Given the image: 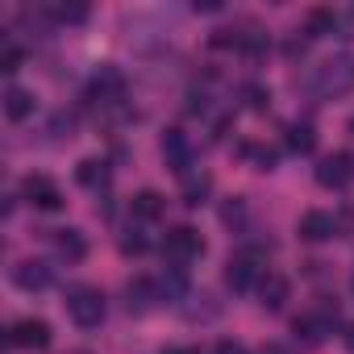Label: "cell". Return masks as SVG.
<instances>
[{"label":"cell","instance_id":"cell-13","mask_svg":"<svg viewBox=\"0 0 354 354\" xmlns=\"http://www.w3.org/2000/svg\"><path fill=\"white\" fill-rule=\"evenodd\" d=\"M254 279H259V263H254L250 254H234V259L225 263V283H230L234 292H250Z\"/></svg>","mask_w":354,"mask_h":354},{"label":"cell","instance_id":"cell-24","mask_svg":"<svg viewBox=\"0 0 354 354\" xmlns=\"http://www.w3.org/2000/svg\"><path fill=\"white\" fill-rule=\"evenodd\" d=\"M242 154L254 162V171H275V162H279V154H275L271 146H259V142H246Z\"/></svg>","mask_w":354,"mask_h":354},{"label":"cell","instance_id":"cell-38","mask_svg":"<svg viewBox=\"0 0 354 354\" xmlns=\"http://www.w3.org/2000/svg\"><path fill=\"white\" fill-rule=\"evenodd\" d=\"M350 292H354V275H350Z\"/></svg>","mask_w":354,"mask_h":354},{"label":"cell","instance_id":"cell-34","mask_svg":"<svg viewBox=\"0 0 354 354\" xmlns=\"http://www.w3.org/2000/svg\"><path fill=\"white\" fill-rule=\"evenodd\" d=\"M346 346H350V350H354V325H350V329H346Z\"/></svg>","mask_w":354,"mask_h":354},{"label":"cell","instance_id":"cell-20","mask_svg":"<svg viewBox=\"0 0 354 354\" xmlns=\"http://www.w3.org/2000/svg\"><path fill=\"white\" fill-rule=\"evenodd\" d=\"M5 117H9V121H26V117H34V92H26V88H9V92H5Z\"/></svg>","mask_w":354,"mask_h":354},{"label":"cell","instance_id":"cell-5","mask_svg":"<svg viewBox=\"0 0 354 354\" xmlns=\"http://www.w3.org/2000/svg\"><path fill=\"white\" fill-rule=\"evenodd\" d=\"M350 180H354V154L333 150V154H325V158L317 162V184H321V188L342 192V188H350Z\"/></svg>","mask_w":354,"mask_h":354},{"label":"cell","instance_id":"cell-14","mask_svg":"<svg viewBox=\"0 0 354 354\" xmlns=\"http://www.w3.org/2000/svg\"><path fill=\"white\" fill-rule=\"evenodd\" d=\"M154 300H158V283H154V279H129V283H125V308H129L133 317L150 313Z\"/></svg>","mask_w":354,"mask_h":354},{"label":"cell","instance_id":"cell-27","mask_svg":"<svg viewBox=\"0 0 354 354\" xmlns=\"http://www.w3.org/2000/svg\"><path fill=\"white\" fill-rule=\"evenodd\" d=\"M21 46H13V42H5V50H0V71L5 75H13V71H21Z\"/></svg>","mask_w":354,"mask_h":354},{"label":"cell","instance_id":"cell-26","mask_svg":"<svg viewBox=\"0 0 354 354\" xmlns=\"http://www.w3.org/2000/svg\"><path fill=\"white\" fill-rule=\"evenodd\" d=\"M196 300H201V304H188V317H192V321H213V317L221 313V304H213L209 292H201Z\"/></svg>","mask_w":354,"mask_h":354},{"label":"cell","instance_id":"cell-6","mask_svg":"<svg viewBox=\"0 0 354 354\" xmlns=\"http://www.w3.org/2000/svg\"><path fill=\"white\" fill-rule=\"evenodd\" d=\"M121 96H125V75H121L113 63H100L96 75H92V84H88V100H96V104H117Z\"/></svg>","mask_w":354,"mask_h":354},{"label":"cell","instance_id":"cell-12","mask_svg":"<svg viewBox=\"0 0 354 354\" xmlns=\"http://www.w3.org/2000/svg\"><path fill=\"white\" fill-rule=\"evenodd\" d=\"M288 296H292V283H288L279 271H267V275L259 279V304H263L267 313H279V308L288 304Z\"/></svg>","mask_w":354,"mask_h":354},{"label":"cell","instance_id":"cell-35","mask_svg":"<svg viewBox=\"0 0 354 354\" xmlns=\"http://www.w3.org/2000/svg\"><path fill=\"white\" fill-rule=\"evenodd\" d=\"M263 354H283V346H267V350H263Z\"/></svg>","mask_w":354,"mask_h":354},{"label":"cell","instance_id":"cell-29","mask_svg":"<svg viewBox=\"0 0 354 354\" xmlns=\"http://www.w3.org/2000/svg\"><path fill=\"white\" fill-rule=\"evenodd\" d=\"M221 221H225V225H242V221H246V205H242L238 196H230V205L221 209Z\"/></svg>","mask_w":354,"mask_h":354},{"label":"cell","instance_id":"cell-3","mask_svg":"<svg viewBox=\"0 0 354 354\" xmlns=\"http://www.w3.org/2000/svg\"><path fill=\"white\" fill-rule=\"evenodd\" d=\"M67 313H71V321L80 325V329H96L100 321H104V292L100 288H88V283H75V288H67Z\"/></svg>","mask_w":354,"mask_h":354},{"label":"cell","instance_id":"cell-32","mask_svg":"<svg viewBox=\"0 0 354 354\" xmlns=\"http://www.w3.org/2000/svg\"><path fill=\"white\" fill-rule=\"evenodd\" d=\"M337 34H342V38H354V9L337 13Z\"/></svg>","mask_w":354,"mask_h":354},{"label":"cell","instance_id":"cell-31","mask_svg":"<svg viewBox=\"0 0 354 354\" xmlns=\"http://www.w3.org/2000/svg\"><path fill=\"white\" fill-rule=\"evenodd\" d=\"M304 46H308V38H300V30H296V38H288V46H283V55H288V59H300Z\"/></svg>","mask_w":354,"mask_h":354},{"label":"cell","instance_id":"cell-33","mask_svg":"<svg viewBox=\"0 0 354 354\" xmlns=\"http://www.w3.org/2000/svg\"><path fill=\"white\" fill-rule=\"evenodd\" d=\"M213 354H250V350H246L242 342H230V337H225V342H217V350H213Z\"/></svg>","mask_w":354,"mask_h":354},{"label":"cell","instance_id":"cell-4","mask_svg":"<svg viewBox=\"0 0 354 354\" xmlns=\"http://www.w3.org/2000/svg\"><path fill=\"white\" fill-rule=\"evenodd\" d=\"M162 254L171 259V263H192V259H201L205 254V238L192 230V225H175V230H167V238H162Z\"/></svg>","mask_w":354,"mask_h":354},{"label":"cell","instance_id":"cell-1","mask_svg":"<svg viewBox=\"0 0 354 354\" xmlns=\"http://www.w3.org/2000/svg\"><path fill=\"white\" fill-rule=\"evenodd\" d=\"M304 84H308V92L321 96V100H337V96L354 92V55H333V59H325L321 67L308 71Z\"/></svg>","mask_w":354,"mask_h":354},{"label":"cell","instance_id":"cell-17","mask_svg":"<svg viewBox=\"0 0 354 354\" xmlns=\"http://www.w3.org/2000/svg\"><path fill=\"white\" fill-rule=\"evenodd\" d=\"M75 180H80V188H88V192L109 188V162H104V158H84V162L75 167Z\"/></svg>","mask_w":354,"mask_h":354},{"label":"cell","instance_id":"cell-21","mask_svg":"<svg viewBox=\"0 0 354 354\" xmlns=\"http://www.w3.org/2000/svg\"><path fill=\"white\" fill-rule=\"evenodd\" d=\"M162 209H167V205H162V196H158V192H150V188H146V192H138V196L129 201V213H133L138 221H154V217H162Z\"/></svg>","mask_w":354,"mask_h":354},{"label":"cell","instance_id":"cell-25","mask_svg":"<svg viewBox=\"0 0 354 354\" xmlns=\"http://www.w3.org/2000/svg\"><path fill=\"white\" fill-rule=\"evenodd\" d=\"M55 21H67V26H84L88 21V5H80V0H71V5H46Z\"/></svg>","mask_w":354,"mask_h":354},{"label":"cell","instance_id":"cell-16","mask_svg":"<svg viewBox=\"0 0 354 354\" xmlns=\"http://www.w3.org/2000/svg\"><path fill=\"white\" fill-rule=\"evenodd\" d=\"M184 292H188V267H180V263H171L162 275H158V300H184Z\"/></svg>","mask_w":354,"mask_h":354},{"label":"cell","instance_id":"cell-23","mask_svg":"<svg viewBox=\"0 0 354 354\" xmlns=\"http://www.w3.org/2000/svg\"><path fill=\"white\" fill-rule=\"evenodd\" d=\"M238 96H242V104H246L250 113H267V109H271V88H263V84H254V80L242 84Z\"/></svg>","mask_w":354,"mask_h":354},{"label":"cell","instance_id":"cell-15","mask_svg":"<svg viewBox=\"0 0 354 354\" xmlns=\"http://www.w3.org/2000/svg\"><path fill=\"white\" fill-rule=\"evenodd\" d=\"M55 250L67 259V263H84L88 259V238H84V230H55Z\"/></svg>","mask_w":354,"mask_h":354},{"label":"cell","instance_id":"cell-37","mask_svg":"<svg viewBox=\"0 0 354 354\" xmlns=\"http://www.w3.org/2000/svg\"><path fill=\"white\" fill-rule=\"evenodd\" d=\"M167 354H192V350H167Z\"/></svg>","mask_w":354,"mask_h":354},{"label":"cell","instance_id":"cell-28","mask_svg":"<svg viewBox=\"0 0 354 354\" xmlns=\"http://www.w3.org/2000/svg\"><path fill=\"white\" fill-rule=\"evenodd\" d=\"M146 250V234L142 230H125L121 234V254H142Z\"/></svg>","mask_w":354,"mask_h":354},{"label":"cell","instance_id":"cell-30","mask_svg":"<svg viewBox=\"0 0 354 354\" xmlns=\"http://www.w3.org/2000/svg\"><path fill=\"white\" fill-rule=\"evenodd\" d=\"M71 129H75V117H67V113H59V117L50 121V138H55V142L71 138Z\"/></svg>","mask_w":354,"mask_h":354},{"label":"cell","instance_id":"cell-18","mask_svg":"<svg viewBox=\"0 0 354 354\" xmlns=\"http://www.w3.org/2000/svg\"><path fill=\"white\" fill-rule=\"evenodd\" d=\"M283 146H288L292 154H313L317 129H313L308 121H292V125H283Z\"/></svg>","mask_w":354,"mask_h":354},{"label":"cell","instance_id":"cell-2","mask_svg":"<svg viewBox=\"0 0 354 354\" xmlns=\"http://www.w3.org/2000/svg\"><path fill=\"white\" fill-rule=\"evenodd\" d=\"M342 329V308H337V300H321L313 313H304V317H296L292 321V333L296 337H304L308 346H317V342H325V337H333Z\"/></svg>","mask_w":354,"mask_h":354},{"label":"cell","instance_id":"cell-22","mask_svg":"<svg viewBox=\"0 0 354 354\" xmlns=\"http://www.w3.org/2000/svg\"><path fill=\"white\" fill-rule=\"evenodd\" d=\"M209 192H213V180H209L205 171H196V175H188V180H184V205L188 209H201L209 201Z\"/></svg>","mask_w":354,"mask_h":354},{"label":"cell","instance_id":"cell-11","mask_svg":"<svg viewBox=\"0 0 354 354\" xmlns=\"http://www.w3.org/2000/svg\"><path fill=\"white\" fill-rule=\"evenodd\" d=\"M50 279H55V271L42 259H26V263L13 267V283L21 292H42V288H50Z\"/></svg>","mask_w":354,"mask_h":354},{"label":"cell","instance_id":"cell-8","mask_svg":"<svg viewBox=\"0 0 354 354\" xmlns=\"http://www.w3.org/2000/svg\"><path fill=\"white\" fill-rule=\"evenodd\" d=\"M50 325L42 317H21L13 329H9V346H21V350H46L50 346Z\"/></svg>","mask_w":354,"mask_h":354},{"label":"cell","instance_id":"cell-9","mask_svg":"<svg viewBox=\"0 0 354 354\" xmlns=\"http://www.w3.org/2000/svg\"><path fill=\"white\" fill-rule=\"evenodd\" d=\"M162 158H167V167H171L175 175H184V180H188V167H192V142H188L184 129H167V133H162Z\"/></svg>","mask_w":354,"mask_h":354},{"label":"cell","instance_id":"cell-19","mask_svg":"<svg viewBox=\"0 0 354 354\" xmlns=\"http://www.w3.org/2000/svg\"><path fill=\"white\" fill-rule=\"evenodd\" d=\"M329 34H337V9L321 5V9L308 13V21H304V38H329Z\"/></svg>","mask_w":354,"mask_h":354},{"label":"cell","instance_id":"cell-36","mask_svg":"<svg viewBox=\"0 0 354 354\" xmlns=\"http://www.w3.org/2000/svg\"><path fill=\"white\" fill-rule=\"evenodd\" d=\"M346 133H350V142H354V117H350V125H346Z\"/></svg>","mask_w":354,"mask_h":354},{"label":"cell","instance_id":"cell-10","mask_svg":"<svg viewBox=\"0 0 354 354\" xmlns=\"http://www.w3.org/2000/svg\"><path fill=\"white\" fill-rule=\"evenodd\" d=\"M337 230H342V225H337V217H333V213H321V209L304 213V217H300V225H296V234H300L304 242H329Z\"/></svg>","mask_w":354,"mask_h":354},{"label":"cell","instance_id":"cell-7","mask_svg":"<svg viewBox=\"0 0 354 354\" xmlns=\"http://www.w3.org/2000/svg\"><path fill=\"white\" fill-rule=\"evenodd\" d=\"M21 196L38 209V213H59L63 209V192L55 180H46V175H30V180L21 184Z\"/></svg>","mask_w":354,"mask_h":354}]
</instances>
